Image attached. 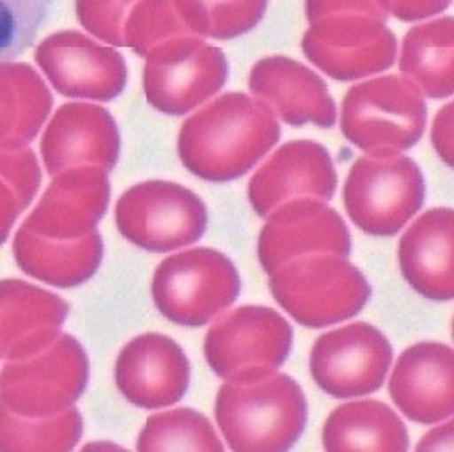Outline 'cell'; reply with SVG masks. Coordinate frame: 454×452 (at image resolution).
<instances>
[{"label":"cell","mask_w":454,"mask_h":452,"mask_svg":"<svg viewBox=\"0 0 454 452\" xmlns=\"http://www.w3.org/2000/svg\"><path fill=\"white\" fill-rule=\"evenodd\" d=\"M279 140V121L266 104L226 93L181 125L177 154L196 177L224 183L248 174Z\"/></svg>","instance_id":"obj_1"},{"label":"cell","mask_w":454,"mask_h":452,"mask_svg":"<svg viewBox=\"0 0 454 452\" xmlns=\"http://www.w3.org/2000/svg\"><path fill=\"white\" fill-rule=\"evenodd\" d=\"M215 420L232 450L283 452L306 429L308 401L301 386L283 373L250 384L226 382L215 398Z\"/></svg>","instance_id":"obj_2"},{"label":"cell","mask_w":454,"mask_h":452,"mask_svg":"<svg viewBox=\"0 0 454 452\" xmlns=\"http://www.w3.org/2000/svg\"><path fill=\"white\" fill-rule=\"evenodd\" d=\"M268 286L294 321L313 330L353 319L372 297L364 274L335 253L297 257L270 274Z\"/></svg>","instance_id":"obj_3"},{"label":"cell","mask_w":454,"mask_h":452,"mask_svg":"<svg viewBox=\"0 0 454 452\" xmlns=\"http://www.w3.org/2000/svg\"><path fill=\"white\" fill-rule=\"evenodd\" d=\"M427 105L405 76L387 74L353 85L340 113L344 138L368 156H395L413 149L426 132Z\"/></svg>","instance_id":"obj_4"},{"label":"cell","mask_w":454,"mask_h":452,"mask_svg":"<svg viewBox=\"0 0 454 452\" xmlns=\"http://www.w3.org/2000/svg\"><path fill=\"white\" fill-rule=\"evenodd\" d=\"M239 271L214 248H191L161 261L153 277L158 311L174 324L200 328L229 309L239 297Z\"/></svg>","instance_id":"obj_5"},{"label":"cell","mask_w":454,"mask_h":452,"mask_svg":"<svg viewBox=\"0 0 454 452\" xmlns=\"http://www.w3.org/2000/svg\"><path fill=\"white\" fill-rule=\"evenodd\" d=\"M294 346V330L268 306H241L210 326L205 356L212 371L236 384H250L278 373Z\"/></svg>","instance_id":"obj_6"},{"label":"cell","mask_w":454,"mask_h":452,"mask_svg":"<svg viewBox=\"0 0 454 452\" xmlns=\"http://www.w3.org/2000/svg\"><path fill=\"white\" fill-rule=\"evenodd\" d=\"M342 198L356 229L389 238L420 212L426 181L417 161L407 156H362L349 168Z\"/></svg>","instance_id":"obj_7"},{"label":"cell","mask_w":454,"mask_h":452,"mask_svg":"<svg viewBox=\"0 0 454 452\" xmlns=\"http://www.w3.org/2000/svg\"><path fill=\"white\" fill-rule=\"evenodd\" d=\"M118 232L134 246L167 253L198 243L208 226L203 199L172 181H144L121 194L114 208Z\"/></svg>","instance_id":"obj_8"},{"label":"cell","mask_w":454,"mask_h":452,"mask_svg":"<svg viewBox=\"0 0 454 452\" xmlns=\"http://www.w3.org/2000/svg\"><path fill=\"white\" fill-rule=\"evenodd\" d=\"M89 382V356L69 333H60L40 353L8 360L0 371V401L10 411L43 418L73 407Z\"/></svg>","instance_id":"obj_9"},{"label":"cell","mask_w":454,"mask_h":452,"mask_svg":"<svg viewBox=\"0 0 454 452\" xmlns=\"http://www.w3.org/2000/svg\"><path fill=\"white\" fill-rule=\"evenodd\" d=\"M229 62L203 36H174L145 55L144 93L147 102L168 116H185L224 87Z\"/></svg>","instance_id":"obj_10"},{"label":"cell","mask_w":454,"mask_h":452,"mask_svg":"<svg viewBox=\"0 0 454 452\" xmlns=\"http://www.w3.org/2000/svg\"><path fill=\"white\" fill-rule=\"evenodd\" d=\"M301 48L315 67L339 82L384 73L398 53L396 36L386 22L358 13L311 22Z\"/></svg>","instance_id":"obj_11"},{"label":"cell","mask_w":454,"mask_h":452,"mask_svg":"<svg viewBox=\"0 0 454 452\" xmlns=\"http://www.w3.org/2000/svg\"><path fill=\"white\" fill-rule=\"evenodd\" d=\"M391 364L389 340L379 328L366 323L325 333L315 340L309 355L315 384L335 398H356L379 391Z\"/></svg>","instance_id":"obj_12"},{"label":"cell","mask_w":454,"mask_h":452,"mask_svg":"<svg viewBox=\"0 0 454 452\" xmlns=\"http://www.w3.org/2000/svg\"><path fill=\"white\" fill-rule=\"evenodd\" d=\"M35 60L57 93L67 98L111 102L127 85L125 58L74 29L45 36Z\"/></svg>","instance_id":"obj_13"},{"label":"cell","mask_w":454,"mask_h":452,"mask_svg":"<svg viewBox=\"0 0 454 452\" xmlns=\"http://www.w3.org/2000/svg\"><path fill=\"white\" fill-rule=\"evenodd\" d=\"M311 253H351L348 224L326 201L297 198L283 203L266 217L259 234L257 255L266 274Z\"/></svg>","instance_id":"obj_14"},{"label":"cell","mask_w":454,"mask_h":452,"mask_svg":"<svg viewBox=\"0 0 454 452\" xmlns=\"http://www.w3.org/2000/svg\"><path fill=\"white\" fill-rule=\"evenodd\" d=\"M109 201L111 183L106 170L89 165L73 167L53 175L22 226L48 239H80L97 232Z\"/></svg>","instance_id":"obj_15"},{"label":"cell","mask_w":454,"mask_h":452,"mask_svg":"<svg viewBox=\"0 0 454 452\" xmlns=\"http://www.w3.org/2000/svg\"><path fill=\"white\" fill-rule=\"evenodd\" d=\"M335 163L321 144L288 142L252 175L248 201L257 215L268 217L278 207L297 198L332 201L337 191Z\"/></svg>","instance_id":"obj_16"},{"label":"cell","mask_w":454,"mask_h":452,"mask_svg":"<svg viewBox=\"0 0 454 452\" xmlns=\"http://www.w3.org/2000/svg\"><path fill=\"white\" fill-rule=\"evenodd\" d=\"M114 382L132 405L161 409L185 396L191 384V362L170 337L144 333L120 351Z\"/></svg>","instance_id":"obj_17"},{"label":"cell","mask_w":454,"mask_h":452,"mask_svg":"<svg viewBox=\"0 0 454 452\" xmlns=\"http://www.w3.org/2000/svg\"><path fill=\"white\" fill-rule=\"evenodd\" d=\"M120 147L118 123L106 107L69 102L45 127L40 154L45 170L53 177L80 165L111 172L118 165Z\"/></svg>","instance_id":"obj_18"},{"label":"cell","mask_w":454,"mask_h":452,"mask_svg":"<svg viewBox=\"0 0 454 452\" xmlns=\"http://www.w3.org/2000/svg\"><path fill=\"white\" fill-rule=\"evenodd\" d=\"M248 87L257 100L292 127L313 123L332 129L337 121V105L326 82L290 57L261 58L250 71Z\"/></svg>","instance_id":"obj_19"},{"label":"cell","mask_w":454,"mask_h":452,"mask_svg":"<svg viewBox=\"0 0 454 452\" xmlns=\"http://www.w3.org/2000/svg\"><path fill=\"white\" fill-rule=\"evenodd\" d=\"M452 347L420 342L407 347L393 368L389 394L398 409L417 424L433 425L452 417Z\"/></svg>","instance_id":"obj_20"},{"label":"cell","mask_w":454,"mask_h":452,"mask_svg":"<svg viewBox=\"0 0 454 452\" xmlns=\"http://www.w3.org/2000/svg\"><path fill=\"white\" fill-rule=\"evenodd\" d=\"M69 304L20 279L0 281V360H20L51 346L67 321Z\"/></svg>","instance_id":"obj_21"},{"label":"cell","mask_w":454,"mask_h":452,"mask_svg":"<svg viewBox=\"0 0 454 452\" xmlns=\"http://www.w3.org/2000/svg\"><path fill=\"white\" fill-rule=\"evenodd\" d=\"M452 230V210L433 208L422 214L400 239L402 276L426 299L447 302L454 297Z\"/></svg>","instance_id":"obj_22"},{"label":"cell","mask_w":454,"mask_h":452,"mask_svg":"<svg viewBox=\"0 0 454 452\" xmlns=\"http://www.w3.org/2000/svg\"><path fill=\"white\" fill-rule=\"evenodd\" d=\"M13 257L26 276L55 288H74L98 271L104 239L93 232L80 239L59 241L20 226L13 241Z\"/></svg>","instance_id":"obj_23"},{"label":"cell","mask_w":454,"mask_h":452,"mask_svg":"<svg viewBox=\"0 0 454 452\" xmlns=\"http://www.w3.org/2000/svg\"><path fill=\"white\" fill-rule=\"evenodd\" d=\"M51 109V90L29 64H0V149L27 147Z\"/></svg>","instance_id":"obj_24"},{"label":"cell","mask_w":454,"mask_h":452,"mask_svg":"<svg viewBox=\"0 0 454 452\" xmlns=\"http://www.w3.org/2000/svg\"><path fill=\"white\" fill-rule=\"evenodd\" d=\"M323 445L330 452L410 448L403 422L389 405L379 400L349 401L335 409L323 429Z\"/></svg>","instance_id":"obj_25"},{"label":"cell","mask_w":454,"mask_h":452,"mask_svg":"<svg viewBox=\"0 0 454 452\" xmlns=\"http://www.w3.org/2000/svg\"><path fill=\"white\" fill-rule=\"evenodd\" d=\"M400 73L431 100L449 98L452 80V17L434 19L407 31L400 51Z\"/></svg>","instance_id":"obj_26"},{"label":"cell","mask_w":454,"mask_h":452,"mask_svg":"<svg viewBox=\"0 0 454 452\" xmlns=\"http://www.w3.org/2000/svg\"><path fill=\"white\" fill-rule=\"evenodd\" d=\"M83 434L76 407L43 418L20 417L0 401V450H71Z\"/></svg>","instance_id":"obj_27"},{"label":"cell","mask_w":454,"mask_h":452,"mask_svg":"<svg viewBox=\"0 0 454 452\" xmlns=\"http://www.w3.org/2000/svg\"><path fill=\"white\" fill-rule=\"evenodd\" d=\"M174 6L194 35L232 40L259 26L268 0H174Z\"/></svg>","instance_id":"obj_28"},{"label":"cell","mask_w":454,"mask_h":452,"mask_svg":"<svg viewBox=\"0 0 454 452\" xmlns=\"http://www.w3.org/2000/svg\"><path fill=\"white\" fill-rule=\"evenodd\" d=\"M136 448L142 452L154 450H212L221 452L223 443L208 422L189 407L158 413L144 425Z\"/></svg>","instance_id":"obj_29"},{"label":"cell","mask_w":454,"mask_h":452,"mask_svg":"<svg viewBox=\"0 0 454 452\" xmlns=\"http://www.w3.org/2000/svg\"><path fill=\"white\" fill-rule=\"evenodd\" d=\"M181 35H194L179 17L174 0H138L125 22L123 43L136 55L145 57L156 45Z\"/></svg>","instance_id":"obj_30"},{"label":"cell","mask_w":454,"mask_h":452,"mask_svg":"<svg viewBox=\"0 0 454 452\" xmlns=\"http://www.w3.org/2000/svg\"><path fill=\"white\" fill-rule=\"evenodd\" d=\"M53 0H0V64L26 53Z\"/></svg>","instance_id":"obj_31"},{"label":"cell","mask_w":454,"mask_h":452,"mask_svg":"<svg viewBox=\"0 0 454 452\" xmlns=\"http://www.w3.org/2000/svg\"><path fill=\"white\" fill-rule=\"evenodd\" d=\"M138 0H74L78 22L98 40L123 48V22Z\"/></svg>","instance_id":"obj_32"},{"label":"cell","mask_w":454,"mask_h":452,"mask_svg":"<svg viewBox=\"0 0 454 452\" xmlns=\"http://www.w3.org/2000/svg\"><path fill=\"white\" fill-rule=\"evenodd\" d=\"M0 179L13 191L24 212L33 203L42 183V170L33 149H0Z\"/></svg>","instance_id":"obj_33"},{"label":"cell","mask_w":454,"mask_h":452,"mask_svg":"<svg viewBox=\"0 0 454 452\" xmlns=\"http://www.w3.org/2000/svg\"><path fill=\"white\" fill-rule=\"evenodd\" d=\"M304 13L309 24L325 17L348 15V13L368 15L382 22L387 20V13L380 8L377 0H306Z\"/></svg>","instance_id":"obj_34"},{"label":"cell","mask_w":454,"mask_h":452,"mask_svg":"<svg viewBox=\"0 0 454 452\" xmlns=\"http://www.w3.org/2000/svg\"><path fill=\"white\" fill-rule=\"evenodd\" d=\"M380 8L403 22H417L440 15L449 8V0H377Z\"/></svg>","instance_id":"obj_35"},{"label":"cell","mask_w":454,"mask_h":452,"mask_svg":"<svg viewBox=\"0 0 454 452\" xmlns=\"http://www.w3.org/2000/svg\"><path fill=\"white\" fill-rule=\"evenodd\" d=\"M431 142L442 161L452 167V102L438 111L433 121Z\"/></svg>","instance_id":"obj_36"},{"label":"cell","mask_w":454,"mask_h":452,"mask_svg":"<svg viewBox=\"0 0 454 452\" xmlns=\"http://www.w3.org/2000/svg\"><path fill=\"white\" fill-rule=\"evenodd\" d=\"M22 214V208L13 194V191L0 179V246H3L17 222V217Z\"/></svg>","instance_id":"obj_37"},{"label":"cell","mask_w":454,"mask_h":452,"mask_svg":"<svg viewBox=\"0 0 454 452\" xmlns=\"http://www.w3.org/2000/svg\"><path fill=\"white\" fill-rule=\"evenodd\" d=\"M417 450H452V420L427 433L419 441Z\"/></svg>","instance_id":"obj_38"},{"label":"cell","mask_w":454,"mask_h":452,"mask_svg":"<svg viewBox=\"0 0 454 452\" xmlns=\"http://www.w3.org/2000/svg\"><path fill=\"white\" fill-rule=\"evenodd\" d=\"M449 3H452V0H449Z\"/></svg>","instance_id":"obj_39"}]
</instances>
